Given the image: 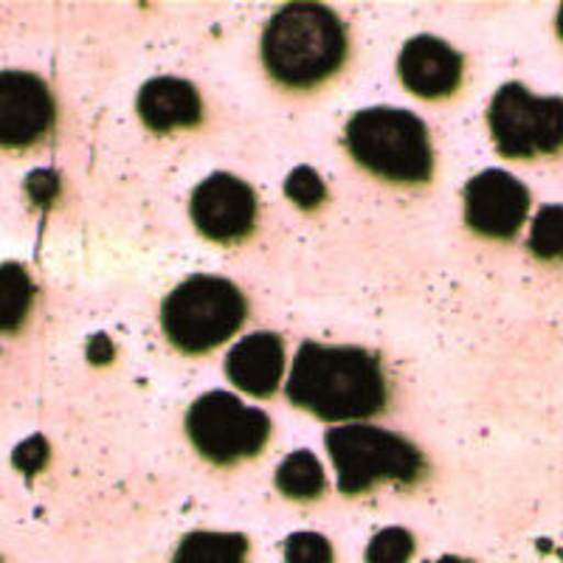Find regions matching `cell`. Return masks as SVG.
Returning a JSON list of instances; mask_svg holds the SVG:
<instances>
[{
    "instance_id": "1",
    "label": "cell",
    "mask_w": 563,
    "mask_h": 563,
    "mask_svg": "<svg viewBox=\"0 0 563 563\" xmlns=\"http://www.w3.org/2000/svg\"><path fill=\"white\" fill-rule=\"evenodd\" d=\"M285 395L296 409L341 422L380 415L389 400V386L375 352L305 341L296 352Z\"/></svg>"
},
{
    "instance_id": "2",
    "label": "cell",
    "mask_w": 563,
    "mask_h": 563,
    "mask_svg": "<svg viewBox=\"0 0 563 563\" xmlns=\"http://www.w3.org/2000/svg\"><path fill=\"white\" fill-rule=\"evenodd\" d=\"M263 65L285 88L305 90L339 74L346 59V29L321 3L276 9L260 43Z\"/></svg>"
},
{
    "instance_id": "3",
    "label": "cell",
    "mask_w": 563,
    "mask_h": 563,
    "mask_svg": "<svg viewBox=\"0 0 563 563\" xmlns=\"http://www.w3.org/2000/svg\"><path fill=\"white\" fill-rule=\"evenodd\" d=\"M344 144L358 167L389 184L422 186L434 175L429 130L409 110H358L346 122Z\"/></svg>"
},
{
    "instance_id": "4",
    "label": "cell",
    "mask_w": 563,
    "mask_h": 563,
    "mask_svg": "<svg viewBox=\"0 0 563 563\" xmlns=\"http://www.w3.org/2000/svg\"><path fill=\"white\" fill-rule=\"evenodd\" d=\"M245 313L249 301L234 282L195 274L164 299L161 327L175 350L186 355H203L238 333Z\"/></svg>"
},
{
    "instance_id": "5",
    "label": "cell",
    "mask_w": 563,
    "mask_h": 563,
    "mask_svg": "<svg viewBox=\"0 0 563 563\" xmlns=\"http://www.w3.org/2000/svg\"><path fill=\"white\" fill-rule=\"evenodd\" d=\"M324 442L344 496H361L380 482L415 485L426 474V460L417 445L378 426L350 422L327 431Z\"/></svg>"
},
{
    "instance_id": "6",
    "label": "cell",
    "mask_w": 563,
    "mask_h": 563,
    "mask_svg": "<svg viewBox=\"0 0 563 563\" xmlns=\"http://www.w3.org/2000/svg\"><path fill=\"white\" fill-rule=\"evenodd\" d=\"M186 437L211 465H234L263 454L271 437V417L245 406L238 395L206 391L186 411Z\"/></svg>"
},
{
    "instance_id": "7",
    "label": "cell",
    "mask_w": 563,
    "mask_h": 563,
    "mask_svg": "<svg viewBox=\"0 0 563 563\" xmlns=\"http://www.w3.org/2000/svg\"><path fill=\"white\" fill-rule=\"evenodd\" d=\"M487 124L505 158L552 155L563 147V99L536 97L521 82H507L487 108Z\"/></svg>"
},
{
    "instance_id": "8",
    "label": "cell",
    "mask_w": 563,
    "mask_h": 563,
    "mask_svg": "<svg viewBox=\"0 0 563 563\" xmlns=\"http://www.w3.org/2000/svg\"><path fill=\"white\" fill-rule=\"evenodd\" d=\"M465 225L479 238L512 240L530 214V189L505 169H485L462 189Z\"/></svg>"
},
{
    "instance_id": "9",
    "label": "cell",
    "mask_w": 563,
    "mask_h": 563,
    "mask_svg": "<svg viewBox=\"0 0 563 563\" xmlns=\"http://www.w3.org/2000/svg\"><path fill=\"white\" fill-rule=\"evenodd\" d=\"M189 214L195 229L211 243H240L256 225V195L245 180L214 173L195 186Z\"/></svg>"
},
{
    "instance_id": "10",
    "label": "cell",
    "mask_w": 563,
    "mask_h": 563,
    "mask_svg": "<svg viewBox=\"0 0 563 563\" xmlns=\"http://www.w3.org/2000/svg\"><path fill=\"white\" fill-rule=\"evenodd\" d=\"M54 97L48 85L29 70L0 74V144L23 150L48 135L54 124Z\"/></svg>"
},
{
    "instance_id": "11",
    "label": "cell",
    "mask_w": 563,
    "mask_h": 563,
    "mask_svg": "<svg viewBox=\"0 0 563 563\" xmlns=\"http://www.w3.org/2000/svg\"><path fill=\"white\" fill-rule=\"evenodd\" d=\"M397 74L415 97L437 102L454 97L465 74V59L445 40L434 34H417L397 57Z\"/></svg>"
},
{
    "instance_id": "12",
    "label": "cell",
    "mask_w": 563,
    "mask_h": 563,
    "mask_svg": "<svg viewBox=\"0 0 563 563\" xmlns=\"http://www.w3.org/2000/svg\"><path fill=\"white\" fill-rule=\"evenodd\" d=\"M285 372V341L279 333H251L231 346L225 355V375L240 391L254 397H271Z\"/></svg>"
},
{
    "instance_id": "13",
    "label": "cell",
    "mask_w": 563,
    "mask_h": 563,
    "mask_svg": "<svg viewBox=\"0 0 563 563\" xmlns=\"http://www.w3.org/2000/svg\"><path fill=\"white\" fill-rule=\"evenodd\" d=\"M141 122L155 133H169L180 128H198L203 119V102L192 82L178 77H155L139 90Z\"/></svg>"
},
{
    "instance_id": "14",
    "label": "cell",
    "mask_w": 563,
    "mask_h": 563,
    "mask_svg": "<svg viewBox=\"0 0 563 563\" xmlns=\"http://www.w3.org/2000/svg\"><path fill=\"white\" fill-rule=\"evenodd\" d=\"M249 538L240 532L195 530L180 538L173 563H245Z\"/></svg>"
},
{
    "instance_id": "15",
    "label": "cell",
    "mask_w": 563,
    "mask_h": 563,
    "mask_svg": "<svg viewBox=\"0 0 563 563\" xmlns=\"http://www.w3.org/2000/svg\"><path fill=\"white\" fill-rule=\"evenodd\" d=\"M276 487L294 501H313L327 490V476L313 451H294L276 467Z\"/></svg>"
},
{
    "instance_id": "16",
    "label": "cell",
    "mask_w": 563,
    "mask_h": 563,
    "mask_svg": "<svg viewBox=\"0 0 563 563\" xmlns=\"http://www.w3.org/2000/svg\"><path fill=\"white\" fill-rule=\"evenodd\" d=\"M32 279L20 265L7 263L0 271V324L3 330H18L32 310Z\"/></svg>"
},
{
    "instance_id": "17",
    "label": "cell",
    "mask_w": 563,
    "mask_h": 563,
    "mask_svg": "<svg viewBox=\"0 0 563 563\" xmlns=\"http://www.w3.org/2000/svg\"><path fill=\"white\" fill-rule=\"evenodd\" d=\"M527 249L538 260H563V206H544L538 211Z\"/></svg>"
},
{
    "instance_id": "18",
    "label": "cell",
    "mask_w": 563,
    "mask_h": 563,
    "mask_svg": "<svg viewBox=\"0 0 563 563\" xmlns=\"http://www.w3.org/2000/svg\"><path fill=\"white\" fill-rule=\"evenodd\" d=\"M415 547V536L406 527H386L366 547V563H409Z\"/></svg>"
},
{
    "instance_id": "19",
    "label": "cell",
    "mask_w": 563,
    "mask_h": 563,
    "mask_svg": "<svg viewBox=\"0 0 563 563\" xmlns=\"http://www.w3.org/2000/svg\"><path fill=\"white\" fill-rule=\"evenodd\" d=\"M285 195L294 206H299L301 211H316L327 200V189L321 184V178L316 175V169L310 167H296L294 173L285 180Z\"/></svg>"
},
{
    "instance_id": "20",
    "label": "cell",
    "mask_w": 563,
    "mask_h": 563,
    "mask_svg": "<svg viewBox=\"0 0 563 563\" xmlns=\"http://www.w3.org/2000/svg\"><path fill=\"white\" fill-rule=\"evenodd\" d=\"M285 563H333V547L319 532H294L285 538Z\"/></svg>"
},
{
    "instance_id": "21",
    "label": "cell",
    "mask_w": 563,
    "mask_h": 563,
    "mask_svg": "<svg viewBox=\"0 0 563 563\" xmlns=\"http://www.w3.org/2000/svg\"><path fill=\"white\" fill-rule=\"evenodd\" d=\"M48 460V445H45L43 437H32L20 445L18 451L12 454V462L20 467V471H26V474H34L40 467L45 465Z\"/></svg>"
},
{
    "instance_id": "22",
    "label": "cell",
    "mask_w": 563,
    "mask_h": 563,
    "mask_svg": "<svg viewBox=\"0 0 563 563\" xmlns=\"http://www.w3.org/2000/svg\"><path fill=\"white\" fill-rule=\"evenodd\" d=\"M26 189L37 206H52V200L57 198L59 192V178L52 173V169H40V173L29 175Z\"/></svg>"
},
{
    "instance_id": "23",
    "label": "cell",
    "mask_w": 563,
    "mask_h": 563,
    "mask_svg": "<svg viewBox=\"0 0 563 563\" xmlns=\"http://www.w3.org/2000/svg\"><path fill=\"white\" fill-rule=\"evenodd\" d=\"M434 563H467V561H462V558H456V555H445V558H440V561H434Z\"/></svg>"
},
{
    "instance_id": "24",
    "label": "cell",
    "mask_w": 563,
    "mask_h": 563,
    "mask_svg": "<svg viewBox=\"0 0 563 563\" xmlns=\"http://www.w3.org/2000/svg\"><path fill=\"white\" fill-rule=\"evenodd\" d=\"M555 29H558V34H561V40H563V7H561V12H558V20H555Z\"/></svg>"
}]
</instances>
